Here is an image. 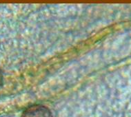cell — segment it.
Listing matches in <instances>:
<instances>
[{
	"label": "cell",
	"instance_id": "6da1fadb",
	"mask_svg": "<svg viewBox=\"0 0 131 117\" xmlns=\"http://www.w3.org/2000/svg\"><path fill=\"white\" fill-rule=\"evenodd\" d=\"M21 117H52V114L47 107L41 105H33L24 110Z\"/></svg>",
	"mask_w": 131,
	"mask_h": 117
},
{
	"label": "cell",
	"instance_id": "7a4b0ae2",
	"mask_svg": "<svg viewBox=\"0 0 131 117\" xmlns=\"http://www.w3.org/2000/svg\"><path fill=\"white\" fill-rule=\"evenodd\" d=\"M3 83V75L2 74V72H1V70H0V87L2 86Z\"/></svg>",
	"mask_w": 131,
	"mask_h": 117
}]
</instances>
